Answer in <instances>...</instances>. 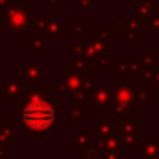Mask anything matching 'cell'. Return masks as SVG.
Instances as JSON below:
<instances>
[{
  "label": "cell",
  "instance_id": "cell-1",
  "mask_svg": "<svg viewBox=\"0 0 159 159\" xmlns=\"http://www.w3.org/2000/svg\"><path fill=\"white\" fill-rule=\"evenodd\" d=\"M25 118H26L28 125L41 129V127H45V125L51 124L52 112H51V109L45 103H32V105H28V109L25 112Z\"/></svg>",
  "mask_w": 159,
  "mask_h": 159
}]
</instances>
